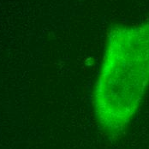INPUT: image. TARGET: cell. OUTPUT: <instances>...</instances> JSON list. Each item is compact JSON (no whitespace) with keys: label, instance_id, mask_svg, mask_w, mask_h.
<instances>
[{"label":"cell","instance_id":"obj_1","mask_svg":"<svg viewBox=\"0 0 149 149\" xmlns=\"http://www.w3.org/2000/svg\"><path fill=\"white\" fill-rule=\"evenodd\" d=\"M148 86L149 22L111 28L93 92L96 119L104 134L116 136L127 128Z\"/></svg>","mask_w":149,"mask_h":149}]
</instances>
